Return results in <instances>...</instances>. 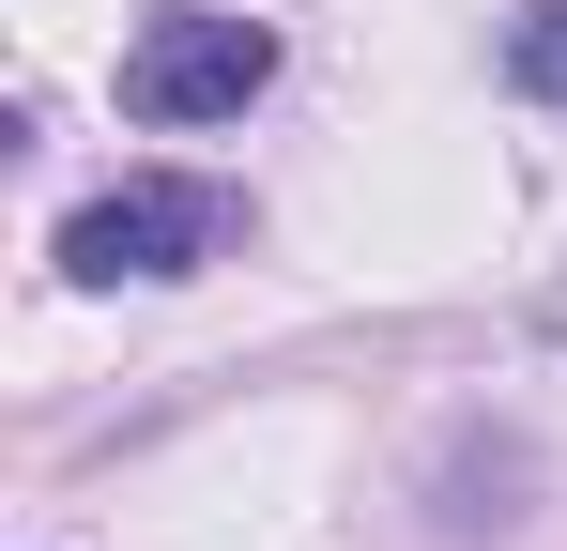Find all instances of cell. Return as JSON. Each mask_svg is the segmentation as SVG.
<instances>
[{
	"label": "cell",
	"mask_w": 567,
	"mask_h": 551,
	"mask_svg": "<svg viewBox=\"0 0 567 551\" xmlns=\"http://www.w3.org/2000/svg\"><path fill=\"white\" fill-rule=\"evenodd\" d=\"M506 92H537V107H567V0H537V15L506 31Z\"/></svg>",
	"instance_id": "3"
},
{
	"label": "cell",
	"mask_w": 567,
	"mask_h": 551,
	"mask_svg": "<svg viewBox=\"0 0 567 551\" xmlns=\"http://www.w3.org/2000/svg\"><path fill=\"white\" fill-rule=\"evenodd\" d=\"M261 92H277V31H261V15H215V0H169V15L123 46V123H154V138L246 123Z\"/></svg>",
	"instance_id": "1"
},
{
	"label": "cell",
	"mask_w": 567,
	"mask_h": 551,
	"mask_svg": "<svg viewBox=\"0 0 567 551\" xmlns=\"http://www.w3.org/2000/svg\"><path fill=\"white\" fill-rule=\"evenodd\" d=\"M230 230H246V199H230V184L138 169V184H107V199H78L47 261L78 276V291H123V276H199L215 246H230Z\"/></svg>",
	"instance_id": "2"
},
{
	"label": "cell",
	"mask_w": 567,
	"mask_h": 551,
	"mask_svg": "<svg viewBox=\"0 0 567 551\" xmlns=\"http://www.w3.org/2000/svg\"><path fill=\"white\" fill-rule=\"evenodd\" d=\"M537 322H553V337H567V291H553V306H537Z\"/></svg>",
	"instance_id": "4"
}]
</instances>
